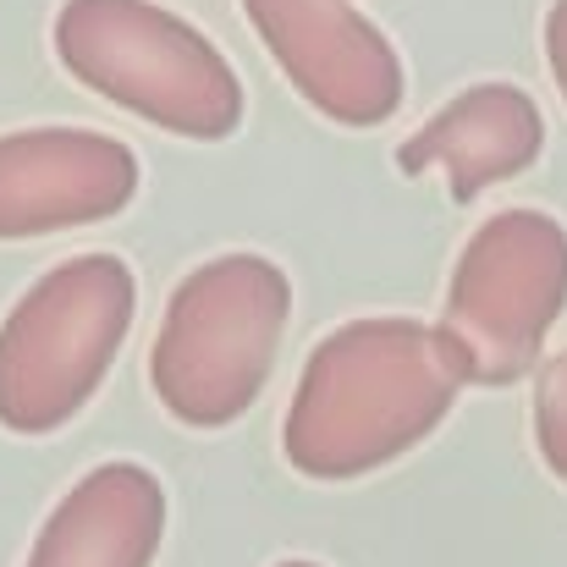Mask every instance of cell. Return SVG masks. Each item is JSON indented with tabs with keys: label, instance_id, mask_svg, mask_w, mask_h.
Returning <instances> with one entry per match:
<instances>
[{
	"label": "cell",
	"instance_id": "11",
	"mask_svg": "<svg viewBox=\"0 0 567 567\" xmlns=\"http://www.w3.org/2000/svg\"><path fill=\"white\" fill-rule=\"evenodd\" d=\"M546 66H551V83L567 100V0H551L546 11Z\"/></svg>",
	"mask_w": 567,
	"mask_h": 567
},
{
	"label": "cell",
	"instance_id": "6",
	"mask_svg": "<svg viewBox=\"0 0 567 567\" xmlns=\"http://www.w3.org/2000/svg\"><path fill=\"white\" fill-rule=\"evenodd\" d=\"M281 78L337 127H380L402 105V55L353 0H243Z\"/></svg>",
	"mask_w": 567,
	"mask_h": 567
},
{
	"label": "cell",
	"instance_id": "7",
	"mask_svg": "<svg viewBox=\"0 0 567 567\" xmlns=\"http://www.w3.org/2000/svg\"><path fill=\"white\" fill-rule=\"evenodd\" d=\"M138 193V155L94 127L0 133V243L111 220Z\"/></svg>",
	"mask_w": 567,
	"mask_h": 567
},
{
	"label": "cell",
	"instance_id": "4",
	"mask_svg": "<svg viewBox=\"0 0 567 567\" xmlns=\"http://www.w3.org/2000/svg\"><path fill=\"white\" fill-rule=\"evenodd\" d=\"M138 315L122 254H78L39 276L0 326V430L50 435L105 385Z\"/></svg>",
	"mask_w": 567,
	"mask_h": 567
},
{
	"label": "cell",
	"instance_id": "3",
	"mask_svg": "<svg viewBox=\"0 0 567 567\" xmlns=\"http://www.w3.org/2000/svg\"><path fill=\"white\" fill-rule=\"evenodd\" d=\"M55 55L83 89L177 138L215 144L243 127L231 61L155 0H66L55 11Z\"/></svg>",
	"mask_w": 567,
	"mask_h": 567
},
{
	"label": "cell",
	"instance_id": "8",
	"mask_svg": "<svg viewBox=\"0 0 567 567\" xmlns=\"http://www.w3.org/2000/svg\"><path fill=\"white\" fill-rule=\"evenodd\" d=\"M546 150L540 105L518 83H474L457 100H446L402 150L396 166L408 177L441 172L457 204H474L485 188L529 172Z\"/></svg>",
	"mask_w": 567,
	"mask_h": 567
},
{
	"label": "cell",
	"instance_id": "12",
	"mask_svg": "<svg viewBox=\"0 0 567 567\" xmlns=\"http://www.w3.org/2000/svg\"><path fill=\"white\" fill-rule=\"evenodd\" d=\"M276 567H320V563H298V557H292V563H276Z\"/></svg>",
	"mask_w": 567,
	"mask_h": 567
},
{
	"label": "cell",
	"instance_id": "5",
	"mask_svg": "<svg viewBox=\"0 0 567 567\" xmlns=\"http://www.w3.org/2000/svg\"><path fill=\"white\" fill-rule=\"evenodd\" d=\"M567 309V226L546 209H496L457 254L441 342L463 385H513L540 364Z\"/></svg>",
	"mask_w": 567,
	"mask_h": 567
},
{
	"label": "cell",
	"instance_id": "2",
	"mask_svg": "<svg viewBox=\"0 0 567 567\" xmlns=\"http://www.w3.org/2000/svg\"><path fill=\"white\" fill-rule=\"evenodd\" d=\"M292 320V281L265 254H220L183 276L150 348V385L193 430L237 424L276 364Z\"/></svg>",
	"mask_w": 567,
	"mask_h": 567
},
{
	"label": "cell",
	"instance_id": "1",
	"mask_svg": "<svg viewBox=\"0 0 567 567\" xmlns=\"http://www.w3.org/2000/svg\"><path fill=\"white\" fill-rule=\"evenodd\" d=\"M463 375L424 320H348L331 331L292 391L281 452L309 480H359L441 430Z\"/></svg>",
	"mask_w": 567,
	"mask_h": 567
},
{
	"label": "cell",
	"instance_id": "10",
	"mask_svg": "<svg viewBox=\"0 0 567 567\" xmlns=\"http://www.w3.org/2000/svg\"><path fill=\"white\" fill-rule=\"evenodd\" d=\"M535 446H540V463L567 485V348L546 364V375L535 385Z\"/></svg>",
	"mask_w": 567,
	"mask_h": 567
},
{
	"label": "cell",
	"instance_id": "9",
	"mask_svg": "<svg viewBox=\"0 0 567 567\" xmlns=\"http://www.w3.org/2000/svg\"><path fill=\"white\" fill-rule=\"evenodd\" d=\"M166 535V485L144 463H100L44 518L22 567H150Z\"/></svg>",
	"mask_w": 567,
	"mask_h": 567
}]
</instances>
